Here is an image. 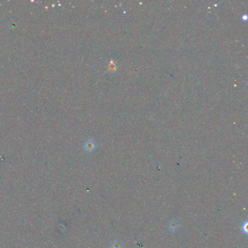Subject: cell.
Listing matches in <instances>:
<instances>
[{
    "instance_id": "obj_2",
    "label": "cell",
    "mask_w": 248,
    "mask_h": 248,
    "mask_svg": "<svg viewBox=\"0 0 248 248\" xmlns=\"http://www.w3.org/2000/svg\"><path fill=\"white\" fill-rule=\"evenodd\" d=\"M167 226H168L169 229L170 230L171 232H176V231H178V229L179 228V223L176 220L171 219L168 222Z\"/></svg>"
},
{
    "instance_id": "obj_1",
    "label": "cell",
    "mask_w": 248,
    "mask_h": 248,
    "mask_svg": "<svg viewBox=\"0 0 248 248\" xmlns=\"http://www.w3.org/2000/svg\"><path fill=\"white\" fill-rule=\"evenodd\" d=\"M83 147L84 148V150L87 151L88 152H92L94 151L96 148V143H95L94 141L92 140H87L85 141V143H84Z\"/></svg>"
},
{
    "instance_id": "obj_3",
    "label": "cell",
    "mask_w": 248,
    "mask_h": 248,
    "mask_svg": "<svg viewBox=\"0 0 248 248\" xmlns=\"http://www.w3.org/2000/svg\"><path fill=\"white\" fill-rule=\"evenodd\" d=\"M111 248H122V245L119 241H114L111 245Z\"/></svg>"
}]
</instances>
